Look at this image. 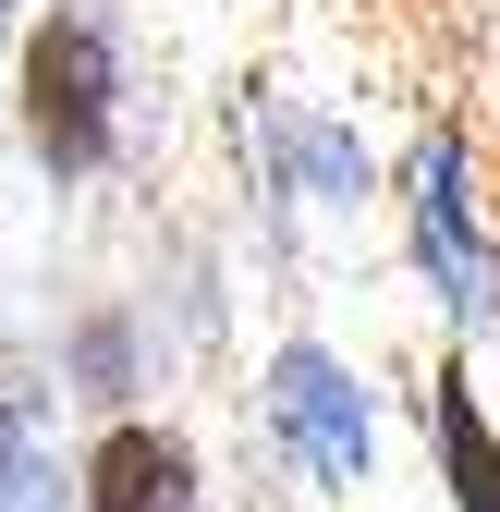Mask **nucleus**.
<instances>
[{"label": "nucleus", "mask_w": 500, "mask_h": 512, "mask_svg": "<svg viewBox=\"0 0 500 512\" xmlns=\"http://www.w3.org/2000/svg\"><path fill=\"white\" fill-rule=\"evenodd\" d=\"M0 25H13V0H0Z\"/></svg>", "instance_id": "nucleus-8"}, {"label": "nucleus", "mask_w": 500, "mask_h": 512, "mask_svg": "<svg viewBox=\"0 0 500 512\" xmlns=\"http://www.w3.org/2000/svg\"><path fill=\"white\" fill-rule=\"evenodd\" d=\"M269 427L293 439V464L318 488H354L366 476V391L318 354V342H281L269 354Z\"/></svg>", "instance_id": "nucleus-2"}, {"label": "nucleus", "mask_w": 500, "mask_h": 512, "mask_svg": "<svg viewBox=\"0 0 500 512\" xmlns=\"http://www.w3.org/2000/svg\"><path fill=\"white\" fill-rule=\"evenodd\" d=\"M49 391L0 354V512H49Z\"/></svg>", "instance_id": "nucleus-5"}, {"label": "nucleus", "mask_w": 500, "mask_h": 512, "mask_svg": "<svg viewBox=\"0 0 500 512\" xmlns=\"http://www.w3.org/2000/svg\"><path fill=\"white\" fill-rule=\"evenodd\" d=\"M74 378H86V403H122V391H135V354H122V317H86V330H74Z\"/></svg>", "instance_id": "nucleus-7"}, {"label": "nucleus", "mask_w": 500, "mask_h": 512, "mask_svg": "<svg viewBox=\"0 0 500 512\" xmlns=\"http://www.w3.org/2000/svg\"><path fill=\"white\" fill-rule=\"evenodd\" d=\"M13 86H25V147H37L49 183L110 171V147H122V74H110V37L86 13H49L25 37V74Z\"/></svg>", "instance_id": "nucleus-1"}, {"label": "nucleus", "mask_w": 500, "mask_h": 512, "mask_svg": "<svg viewBox=\"0 0 500 512\" xmlns=\"http://www.w3.org/2000/svg\"><path fill=\"white\" fill-rule=\"evenodd\" d=\"M415 256H427V281L452 293V317L488 305V232H476V196H464V159L452 147H415Z\"/></svg>", "instance_id": "nucleus-4"}, {"label": "nucleus", "mask_w": 500, "mask_h": 512, "mask_svg": "<svg viewBox=\"0 0 500 512\" xmlns=\"http://www.w3.org/2000/svg\"><path fill=\"white\" fill-rule=\"evenodd\" d=\"M74 500H86V512H208L196 439H183V427H147V415H122V427H98V452H86Z\"/></svg>", "instance_id": "nucleus-3"}, {"label": "nucleus", "mask_w": 500, "mask_h": 512, "mask_svg": "<svg viewBox=\"0 0 500 512\" xmlns=\"http://www.w3.org/2000/svg\"><path fill=\"white\" fill-rule=\"evenodd\" d=\"M427 427H440L452 500H464V512H500V427L476 415V391H464V378H440V403H427Z\"/></svg>", "instance_id": "nucleus-6"}]
</instances>
